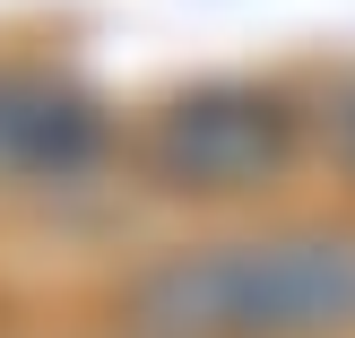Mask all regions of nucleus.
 I'll return each mask as SVG.
<instances>
[{
	"mask_svg": "<svg viewBox=\"0 0 355 338\" xmlns=\"http://www.w3.org/2000/svg\"><path fill=\"white\" fill-rule=\"evenodd\" d=\"M156 338H355V226H277L156 260L130 287Z\"/></svg>",
	"mask_w": 355,
	"mask_h": 338,
	"instance_id": "1",
	"label": "nucleus"
},
{
	"mask_svg": "<svg viewBox=\"0 0 355 338\" xmlns=\"http://www.w3.org/2000/svg\"><path fill=\"white\" fill-rule=\"evenodd\" d=\"M295 156V113L269 87H200L173 96L148 130V174L191 200H234V191L277 183Z\"/></svg>",
	"mask_w": 355,
	"mask_h": 338,
	"instance_id": "2",
	"label": "nucleus"
},
{
	"mask_svg": "<svg viewBox=\"0 0 355 338\" xmlns=\"http://www.w3.org/2000/svg\"><path fill=\"white\" fill-rule=\"evenodd\" d=\"M104 156V113L69 78L0 69V183H69Z\"/></svg>",
	"mask_w": 355,
	"mask_h": 338,
	"instance_id": "3",
	"label": "nucleus"
},
{
	"mask_svg": "<svg viewBox=\"0 0 355 338\" xmlns=\"http://www.w3.org/2000/svg\"><path fill=\"white\" fill-rule=\"evenodd\" d=\"M329 139H338V156L355 165V87H347L338 104H329Z\"/></svg>",
	"mask_w": 355,
	"mask_h": 338,
	"instance_id": "4",
	"label": "nucleus"
}]
</instances>
